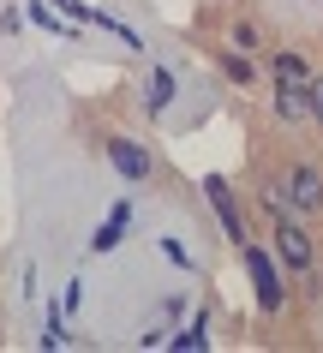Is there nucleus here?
I'll list each match as a JSON object with an SVG mask.
<instances>
[{"instance_id": "obj_3", "label": "nucleus", "mask_w": 323, "mask_h": 353, "mask_svg": "<svg viewBox=\"0 0 323 353\" xmlns=\"http://www.w3.org/2000/svg\"><path fill=\"white\" fill-rule=\"evenodd\" d=\"M240 252H246V270H251V281H258V305H264V312H282V276L269 270V258L251 240L240 245Z\"/></svg>"}, {"instance_id": "obj_13", "label": "nucleus", "mask_w": 323, "mask_h": 353, "mask_svg": "<svg viewBox=\"0 0 323 353\" xmlns=\"http://www.w3.org/2000/svg\"><path fill=\"white\" fill-rule=\"evenodd\" d=\"M311 120L323 126V78H311Z\"/></svg>"}, {"instance_id": "obj_4", "label": "nucleus", "mask_w": 323, "mask_h": 353, "mask_svg": "<svg viewBox=\"0 0 323 353\" xmlns=\"http://www.w3.org/2000/svg\"><path fill=\"white\" fill-rule=\"evenodd\" d=\"M102 150H108V162H114L126 180H150V150L138 144V138H108Z\"/></svg>"}, {"instance_id": "obj_2", "label": "nucleus", "mask_w": 323, "mask_h": 353, "mask_svg": "<svg viewBox=\"0 0 323 353\" xmlns=\"http://www.w3.org/2000/svg\"><path fill=\"white\" fill-rule=\"evenodd\" d=\"M275 258L287 263V270H293V276H305V270H311V263H317V245H311V234H305L300 222H275Z\"/></svg>"}, {"instance_id": "obj_8", "label": "nucleus", "mask_w": 323, "mask_h": 353, "mask_svg": "<svg viewBox=\"0 0 323 353\" xmlns=\"http://www.w3.org/2000/svg\"><path fill=\"white\" fill-rule=\"evenodd\" d=\"M168 96H174V72H162V66H156V72H150V84H144V108H150V114H162V108H168Z\"/></svg>"}, {"instance_id": "obj_12", "label": "nucleus", "mask_w": 323, "mask_h": 353, "mask_svg": "<svg viewBox=\"0 0 323 353\" xmlns=\"http://www.w3.org/2000/svg\"><path fill=\"white\" fill-rule=\"evenodd\" d=\"M174 347H204V323H191V330L174 335Z\"/></svg>"}, {"instance_id": "obj_11", "label": "nucleus", "mask_w": 323, "mask_h": 353, "mask_svg": "<svg viewBox=\"0 0 323 353\" xmlns=\"http://www.w3.org/2000/svg\"><path fill=\"white\" fill-rule=\"evenodd\" d=\"M228 48H246V54H251V48H258V24H233V30H228Z\"/></svg>"}, {"instance_id": "obj_6", "label": "nucleus", "mask_w": 323, "mask_h": 353, "mask_svg": "<svg viewBox=\"0 0 323 353\" xmlns=\"http://www.w3.org/2000/svg\"><path fill=\"white\" fill-rule=\"evenodd\" d=\"M275 120L282 126L311 120V84H275Z\"/></svg>"}, {"instance_id": "obj_5", "label": "nucleus", "mask_w": 323, "mask_h": 353, "mask_svg": "<svg viewBox=\"0 0 323 353\" xmlns=\"http://www.w3.org/2000/svg\"><path fill=\"white\" fill-rule=\"evenodd\" d=\"M204 192H209V204H216V216H222V228H228V240L246 245V222H240V204H233L228 180H204Z\"/></svg>"}, {"instance_id": "obj_1", "label": "nucleus", "mask_w": 323, "mask_h": 353, "mask_svg": "<svg viewBox=\"0 0 323 353\" xmlns=\"http://www.w3.org/2000/svg\"><path fill=\"white\" fill-rule=\"evenodd\" d=\"M282 198L293 204V216H323V174L311 162H293L282 180Z\"/></svg>"}, {"instance_id": "obj_7", "label": "nucleus", "mask_w": 323, "mask_h": 353, "mask_svg": "<svg viewBox=\"0 0 323 353\" xmlns=\"http://www.w3.org/2000/svg\"><path fill=\"white\" fill-rule=\"evenodd\" d=\"M275 84H311V66H305L300 48H282L275 54Z\"/></svg>"}, {"instance_id": "obj_10", "label": "nucleus", "mask_w": 323, "mask_h": 353, "mask_svg": "<svg viewBox=\"0 0 323 353\" xmlns=\"http://www.w3.org/2000/svg\"><path fill=\"white\" fill-rule=\"evenodd\" d=\"M222 72H228L233 84H251L258 66H251V54H240V48H222Z\"/></svg>"}, {"instance_id": "obj_9", "label": "nucleus", "mask_w": 323, "mask_h": 353, "mask_svg": "<svg viewBox=\"0 0 323 353\" xmlns=\"http://www.w3.org/2000/svg\"><path fill=\"white\" fill-rule=\"evenodd\" d=\"M120 228H126V204H120L114 216H108V222L96 228V240H90V252H114V245H120Z\"/></svg>"}]
</instances>
